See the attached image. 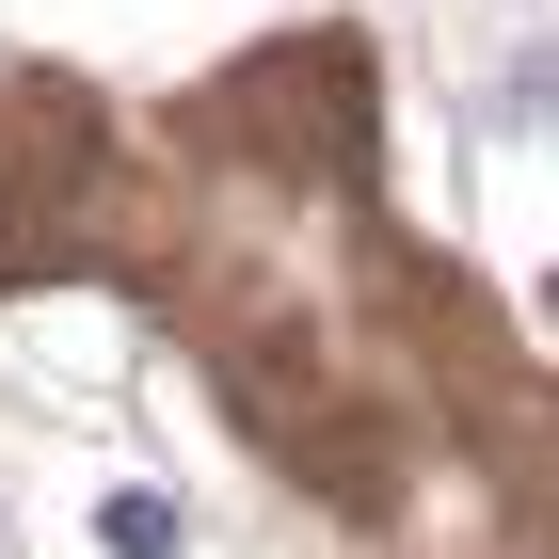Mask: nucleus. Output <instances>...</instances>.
Here are the masks:
<instances>
[{
  "instance_id": "1",
  "label": "nucleus",
  "mask_w": 559,
  "mask_h": 559,
  "mask_svg": "<svg viewBox=\"0 0 559 559\" xmlns=\"http://www.w3.org/2000/svg\"><path fill=\"white\" fill-rule=\"evenodd\" d=\"M96 559H192V527H176V496H160V479L96 496Z\"/></svg>"
}]
</instances>
